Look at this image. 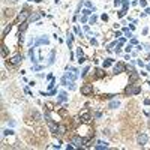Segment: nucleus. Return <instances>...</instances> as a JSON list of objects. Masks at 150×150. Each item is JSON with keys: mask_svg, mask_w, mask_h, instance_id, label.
I'll list each match as a JSON object with an SVG mask.
<instances>
[{"mask_svg": "<svg viewBox=\"0 0 150 150\" xmlns=\"http://www.w3.org/2000/svg\"><path fill=\"white\" fill-rule=\"evenodd\" d=\"M75 33H77V35H81V30H80V27H75Z\"/></svg>", "mask_w": 150, "mask_h": 150, "instance_id": "c03bdc74", "label": "nucleus"}, {"mask_svg": "<svg viewBox=\"0 0 150 150\" xmlns=\"http://www.w3.org/2000/svg\"><path fill=\"white\" fill-rule=\"evenodd\" d=\"M122 3H123V11H128V8H129V2H128V0H123Z\"/></svg>", "mask_w": 150, "mask_h": 150, "instance_id": "393cba45", "label": "nucleus"}, {"mask_svg": "<svg viewBox=\"0 0 150 150\" xmlns=\"http://www.w3.org/2000/svg\"><path fill=\"white\" fill-rule=\"evenodd\" d=\"M95 72H96V78H102V77L105 75V72H104V69H96Z\"/></svg>", "mask_w": 150, "mask_h": 150, "instance_id": "6ab92c4d", "label": "nucleus"}, {"mask_svg": "<svg viewBox=\"0 0 150 150\" xmlns=\"http://www.w3.org/2000/svg\"><path fill=\"white\" fill-rule=\"evenodd\" d=\"M122 3V0H114V6H119Z\"/></svg>", "mask_w": 150, "mask_h": 150, "instance_id": "79ce46f5", "label": "nucleus"}, {"mask_svg": "<svg viewBox=\"0 0 150 150\" xmlns=\"http://www.w3.org/2000/svg\"><path fill=\"white\" fill-rule=\"evenodd\" d=\"M144 14H150V8H147V9H146V12Z\"/></svg>", "mask_w": 150, "mask_h": 150, "instance_id": "09e8293b", "label": "nucleus"}, {"mask_svg": "<svg viewBox=\"0 0 150 150\" xmlns=\"http://www.w3.org/2000/svg\"><path fill=\"white\" fill-rule=\"evenodd\" d=\"M41 44H48V38H39V39H36V42H35V47H38L41 45Z\"/></svg>", "mask_w": 150, "mask_h": 150, "instance_id": "ddd939ff", "label": "nucleus"}, {"mask_svg": "<svg viewBox=\"0 0 150 150\" xmlns=\"http://www.w3.org/2000/svg\"><path fill=\"white\" fill-rule=\"evenodd\" d=\"M140 5L143 6V8H146V5H147V3H146V0H140Z\"/></svg>", "mask_w": 150, "mask_h": 150, "instance_id": "ea45409f", "label": "nucleus"}, {"mask_svg": "<svg viewBox=\"0 0 150 150\" xmlns=\"http://www.w3.org/2000/svg\"><path fill=\"white\" fill-rule=\"evenodd\" d=\"M80 21H81V23H87V18H86V15H84V17H81V18H80Z\"/></svg>", "mask_w": 150, "mask_h": 150, "instance_id": "58836bf2", "label": "nucleus"}, {"mask_svg": "<svg viewBox=\"0 0 150 150\" xmlns=\"http://www.w3.org/2000/svg\"><path fill=\"white\" fill-rule=\"evenodd\" d=\"M72 41H74V36L69 33V35H68V39H66V44H68V47H69V48H71V45H72Z\"/></svg>", "mask_w": 150, "mask_h": 150, "instance_id": "412c9836", "label": "nucleus"}, {"mask_svg": "<svg viewBox=\"0 0 150 150\" xmlns=\"http://www.w3.org/2000/svg\"><path fill=\"white\" fill-rule=\"evenodd\" d=\"M54 86H56V81H54V80H51V83L48 84V89H50V90H53V89H54Z\"/></svg>", "mask_w": 150, "mask_h": 150, "instance_id": "bb28decb", "label": "nucleus"}, {"mask_svg": "<svg viewBox=\"0 0 150 150\" xmlns=\"http://www.w3.org/2000/svg\"><path fill=\"white\" fill-rule=\"evenodd\" d=\"M54 2H56V3H59V2H60V0H54Z\"/></svg>", "mask_w": 150, "mask_h": 150, "instance_id": "3c124183", "label": "nucleus"}, {"mask_svg": "<svg viewBox=\"0 0 150 150\" xmlns=\"http://www.w3.org/2000/svg\"><path fill=\"white\" fill-rule=\"evenodd\" d=\"M144 104H146V105H150V99H146V101H144Z\"/></svg>", "mask_w": 150, "mask_h": 150, "instance_id": "de8ad7c7", "label": "nucleus"}, {"mask_svg": "<svg viewBox=\"0 0 150 150\" xmlns=\"http://www.w3.org/2000/svg\"><path fill=\"white\" fill-rule=\"evenodd\" d=\"M138 78H140V74H138V72H135V71L131 72V77H129V81H131V83H135Z\"/></svg>", "mask_w": 150, "mask_h": 150, "instance_id": "9b49d317", "label": "nucleus"}, {"mask_svg": "<svg viewBox=\"0 0 150 150\" xmlns=\"http://www.w3.org/2000/svg\"><path fill=\"white\" fill-rule=\"evenodd\" d=\"M86 62V57H84V56H80L78 57V63H84Z\"/></svg>", "mask_w": 150, "mask_h": 150, "instance_id": "2f4dec72", "label": "nucleus"}, {"mask_svg": "<svg viewBox=\"0 0 150 150\" xmlns=\"http://www.w3.org/2000/svg\"><path fill=\"white\" fill-rule=\"evenodd\" d=\"M38 20H39V14H32L30 18H29V23H32V21H38Z\"/></svg>", "mask_w": 150, "mask_h": 150, "instance_id": "a211bd4d", "label": "nucleus"}, {"mask_svg": "<svg viewBox=\"0 0 150 150\" xmlns=\"http://www.w3.org/2000/svg\"><path fill=\"white\" fill-rule=\"evenodd\" d=\"M77 54H78V57H80V56H83V51H81V48H78V50H77Z\"/></svg>", "mask_w": 150, "mask_h": 150, "instance_id": "a19ab883", "label": "nucleus"}, {"mask_svg": "<svg viewBox=\"0 0 150 150\" xmlns=\"http://www.w3.org/2000/svg\"><path fill=\"white\" fill-rule=\"evenodd\" d=\"M54 56H56V53L53 51V53H51V57H50V62H48L50 65H53V63H54Z\"/></svg>", "mask_w": 150, "mask_h": 150, "instance_id": "cd10ccee", "label": "nucleus"}, {"mask_svg": "<svg viewBox=\"0 0 150 150\" xmlns=\"http://www.w3.org/2000/svg\"><path fill=\"white\" fill-rule=\"evenodd\" d=\"M131 44H132V45H137L138 42H137V39H134V38H132V39H131Z\"/></svg>", "mask_w": 150, "mask_h": 150, "instance_id": "a18cd8bd", "label": "nucleus"}, {"mask_svg": "<svg viewBox=\"0 0 150 150\" xmlns=\"http://www.w3.org/2000/svg\"><path fill=\"white\" fill-rule=\"evenodd\" d=\"M80 119H81V122H84V123H87V122L90 120V113H89L87 110H86V111H83V113H81V114H80Z\"/></svg>", "mask_w": 150, "mask_h": 150, "instance_id": "6e6552de", "label": "nucleus"}, {"mask_svg": "<svg viewBox=\"0 0 150 150\" xmlns=\"http://www.w3.org/2000/svg\"><path fill=\"white\" fill-rule=\"evenodd\" d=\"M72 144L75 146V147H81V146L84 144V138H81V137H74L72 138V141H71Z\"/></svg>", "mask_w": 150, "mask_h": 150, "instance_id": "0eeeda50", "label": "nucleus"}, {"mask_svg": "<svg viewBox=\"0 0 150 150\" xmlns=\"http://www.w3.org/2000/svg\"><path fill=\"white\" fill-rule=\"evenodd\" d=\"M92 92H93V87L90 86V84H86V86L81 87V93H83V95H86V96L92 95Z\"/></svg>", "mask_w": 150, "mask_h": 150, "instance_id": "423d86ee", "label": "nucleus"}, {"mask_svg": "<svg viewBox=\"0 0 150 150\" xmlns=\"http://www.w3.org/2000/svg\"><path fill=\"white\" fill-rule=\"evenodd\" d=\"M90 44H92V45H95V47H96V45H98V41H96L95 38H92V39H90Z\"/></svg>", "mask_w": 150, "mask_h": 150, "instance_id": "473e14b6", "label": "nucleus"}, {"mask_svg": "<svg viewBox=\"0 0 150 150\" xmlns=\"http://www.w3.org/2000/svg\"><path fill=\"white\" fill-rule=\"evenodd\" d=\"M125 15H126V11H123V9H122V11L119 12V17L122 18V17H125Z\"/></svg>", "mask_w": 150, "mask_h": 150, "instance_id": "c9c22d12", "label": "nucleus"}, {"mask_svg": "<svg viewBox=\"0 0 150 150\" xmlns=\"http://www.w3.org/2000/svg\"><path fill=\"white\" fill-rule=\"evenodd\" d=\"M113 65V59H107V60H104V68H110Z\"/></svg>", "mask_w": 150, "mask_h": 150, "instance_id": "4be33fe9", "label": "nucleus"}, {"mask_svg": "<svg viewBox=\"0 0 150 150\" xmlns=\"http://www.w3.org/2000/svg\"><path fill=\"white\" fill-rule=\"evenodd\" d=\"M146 68H147V71H150V63L147 65V66H146Z\"/></svg>", "mask_w": 150, "mask_h": 150, "instance_id": "8fccbe9b", "label": "nucleus"}, {"mask_svg": "<svg viewBox=\"0 0 150 150\" xmlns=\"http://www.w3.org/2000/svg\"><path fill=\"white\" fill-rule=\"evenodd\" d=\"M140 92H141V89L140 87H134L132 84H129V86L125 89V93H126V95H138Z\"/></svg>", "mask_w": 150, "mask_h": 150, "instance_id": "7ed1b4c3", "label": "nucleus"}, {"mask_svg": "<svg viewBox=\"0 0 150 150\" xmlns=\"http://www.w3.org/2000/svg\"><path fill=\"white\" fill-rule=\"evenodd\" d=\"M6 54H8V47L5 45V44H3V45H2V56H3V57H5Z\"/></svg>", "mask_w": 150, "mask_h": 150, "instance_id": "5701e85b", "label": "nucleus"}, {"mask_svg": "<svg viewBox=\"0 0 150 150\" xmlns=\"http://www.w3.org/2000/svg\"><path fill=\"white\" fill-rule=\"evenodd\" d=\"M68 128L65 126V125H59V131H57V135H63V134H66Z\"/></svg>", "mask_w": 150, "mask_h": 150, "instance_id": "4468645a", "label": "nucleus"}, {"mask_svg": "<svg viewBox=\"0 0 150 150\" xmlns=\"http://www.w3.org/2000/svg\"><path fill=\"white\" fill-rule=\"evenodd\" d=\"M125 50H126V53H131V50H132V44H129V45L125 48Z\"/></svg>", "mask_w": 150, "mask_h": 150, "instance_id": "e433bc0d", "label": "nucleus"}, {"mask_svg": "<svg viewBox=\"0 0 150 150\" xmlns=\"http://www.w3.org/2000/svg\"><path fill=\"white\" fill-rule=\"evenodd\" d=\"M95 149L98 150H102V149H108V143H105V141H98L95 146Z\"/></svg>", "mask_w": 150, "mask_h": 150, "instance_id": "9d476101", "label": "nucleus"}, {"mask_svg": "<svg viewBox=\"0 0 150 150\" xmlns=\"http://www.w3.org/2000/svg\"><path fill=\"white\" fill-rule=\"evenodd\" d=\"M23 60V56L21 54H15L14 57H11L9 59V65H12V66H15V65H18L20 62Z\"/></svg>", "mask_w": 150, "mask_h": 150, "instance_id": "39448f33", "label": "nucleus"}, {"mask_svg": "<svg viewBox=\"0 0 150 150\" xmlns=\"http://www.w3.org/2000/svg\"><path fill=\"white\" fill-rule=\"evenodd\" d=\"M45 107H47V110H48V111H51V110H53V104H50V102L45 104Z\"/></svg>", "mask_w": 150, "mask_h": 150, "instance_id": "f704fd0d", "label": "nucleus"}, {"mask_svg": "<svg viewBox=\"0 0 150 150\" xmlns=\"http://www.w3.org/2000/svg\"><path fill=\"white\" fill-rule=\"evenodd\" d=\"M27 26H29V21H24V23H20V26H18V29H20V33H23L24 30L27 29Z\"/></svg>", "mask_w": 150, "mask_h": 150, "instance_id": "2eb2a0df", "label": "nucleus"}, {"mask_svg": "<svg viewBox=\"0 0 150 150\" xmlns=\"http://www.w3.org/2000/svg\"><path fill=\"white\" fill-rule=\"evenodd\" d=\"M87 72H89V66L83 69V72H81V77H86V75H87Z\"/></svg>", "mask_w": 150, "mask_h": 150, "instance_id": "c756f323", "label": "nucleus"}, {"mask_svg": "<svg viewBox=\"0 0 150 150\" xmlns=\"http://www.w3.org/2000/svg\"><path fill=\"white\" fill-rule=\"evenodd\" d=\"M86 6L89 8V9H92V8H93V5H92V2H86Z\"/></svg>", "mask_w": 150, "mask_h": 150, "instance_id": "4c0bfd02", "label": "nucleus"}, {"mask_svg": "<svg viewBox=\"0 0 150 150\" xmlns=\"http://www.w3.org/2000/svg\"><path fill=\"white\" fill-rule=\"evenodd\" d=\"M137 141H138V144H140V146H144V144H147L149 137L146 135L144 132H141V134H138V137H137Z\"/></svg>", "mask_w": 150, "mask_h": 150, "instance_id": "20e7f679", "label": "nucleus"}, {"mask_svg": "<svg viewBox=\"0 0 150 150\" xmlns=\"http://www.w3.org/2000/svg\"><path fill=\"white\" fill-rule=\"evenodd\" d=\"M119 101H111V102H110V105H108V108H111V110H114V108H117V107H119Z\"/></svg>", "mask_w": 150, "mask_h": 150, "instance_id": "f3484780", "label": "nucleus"}, {"mask_svg": "<svg viewBox=\"0 0 150 150\" xmlns=\"http://www.w3.org/2000/svg\"><path fill=\"white\" fill-rule=\"evenodd\" d=\"M125 71H126V66H125L123 63H117L114 66V72H116V74H122V72H125Z\"/></svg>", "mask_w": 150, "mask_h": 150, "instance_id": "1a4fd4ad", "label": "nucleus"}, {"mask_svg": "<svg viewBox=\"0 0 150 150\" xmlns=\"http://www.w3.org/2000/svg\"><path fill=\"white\" fill-rule=\"evenodd\" d=\"M137 63H138V65H140V66H141V68H143V66H144V63H143V60H137Z\"/></svg>", "mask_w": 150, "mask_h": 150, "instance_id": "49530a36", "label": "nucleus"}, {"mask_svg": "<svg viewBox=\"0 0 150 150\" xmlns=\"http://www.w3.org/2000/svg\"><path fill=\"white\" fill-rule=\"evenodd\" d=\"M96 20H98V18H96L95 15H93V17H90V18H89V23H90V24H95V23H96Z\"/></svg>", "mask_w": 150, "mask_h": 150, "instance_id": "c85d7f7f", "label": "nucleus"}, {"mask_svg": "<svg viewBox=\"0 0 150 150\" xmlns=\"http://www.w3.org/2000/svg\"><path fill=\"white\" fill-rule=\"evenodd\" d=\"M12 134H14L12 129H5V131H3V135H12Z\"/></svg>", "mask_w": 150, "mask_h": 150, "instance_id": "a878e982", "label": "nucleus"}, {"mask_svg": "<svg viewBox=\"0 0 150 150\" xmlns=\"http://www.w3.org/2000/svg\"><path fill=\"white\" fill-rule=\"evenodd\" d=\"M68 99V93L66 92H60L59 93V102H66Z\"/></svg>", "mask_w": 150, "mask_h": 150, "instance_id": "f8f14e48", "label": "nucleus"}, {"mask_svg": "<svg viewBox=\"0 0 150 150\" xmlns=\"http://www.w3.org/2000/svg\"><path fill=\"white\" fill-rule=\"evenodd\" d=\"M11 29H12V24H9V26H6V27H5V30H3V33H2V38H3V39H5V36L11 32Z\"/></svg>", "mask_w": 150, "mask_h": 150, "instance_id": "dca6fc26", "label": "nucleus"}, {"mask_svg": "<svg viewBox=\"0 0 150 150\" xmlns=\"http://www.w3.org/2000/svg\"><path fill=\"white\" fill-rule=\"evenodd\" d=\"M33 119H35L36 122H41V120H42V116H41L38 111H33Z\"/></svg>", "mask_w": 150, "mask_h": 150, "instance_id": "aec40b11", "label": "nucleus"}, {"mask_svg": "<svg viewBox=\"0 0 150 150\" xmlns=\"http://www.w3.org/2000/svg\"><path fill=\"white\" fill-rule=\"evenodd\" d=\"M30 15H32V12L27 9H23L21 12H20V15H18V20H20V23H24V21H27V20L30 18Z\"/></svg>", "mask_w": 150, "mask_h": 150, "instance_id": "f03ea898", "label": "nucleus"}, {"mask_svg": "<svg viewBox=\"0 0 150 150\" xmlns=\"http://www.w3.org/2000/svg\"><path fill=\"white\" fill-rule=\"evenodd\" d=\"M78 77V71L77 69H72V72H66L63 77H62V84L63 86H69L71 83H74Z\"/></svg>", "mask_w": 150, "mask_h": 150, "instance_id": "f257e3e1", "label": "nucleus"}, {"mask_svg": "<svg viewBox=\"0 0 150 150\" xmlns=\"http://www.w3.org/2000/svg\"><path fill=\"white\" fill-rule=\"evenodd\" d=\"M101 18H102L104 21H107V20H108V15H107V14H104V15H102V17H101Z\"/></svg>", "mask_w": 150, "mask_h": 150, "instance_id": "37998d69", "label": "nucleus"}, {"mask_svg": "<svg viewBox=\"0 0 150 150\" xmlns=\"http://www.w3.org/2000/svg\"><path fill=\"white\" fill-rule=\"evenodd\" d=\"M12 15H14V11L12 9H6L5 11V17H12Z\"/></svg>", "mask_w": 150, "mask_h": 150, "instance_id": "b1692460", "label": "nucleus"}, {"mask_svg": "<svg viewBox=\"0 0 150 150\" xmlns=\"http://www.w3.org/2000/svg\"><path fill=\"white\" fill-rule=\"evenodd\" d=\"M11 2H14V3H15V2H17V0H11Z\"/></svg>", "mask_w": 150, "mask_h": 150, "instance_id": "603ef678", "label": "nucleus"}, {"mask_svg": "<svg viewBox=\"0 0 150 150\" xmlns=\"http://www.w3.org/2000/svg\"><path fill=\"white\" fill-rule=\"evenodd\" d=\"M123 44H125V39H123V38H120V39H119V42H117V47H122Z\"/></svg>", "mask_w": 150, "mask_h": 150, "instance_id": "7c9ffc66", "label": "nucleus"}, {"mask_svg": "<svg viewBox=\"0 0 150 150\" xmlns=\"http://www.w3.org/2000/svg\"><path fill=\"white\" fill-rule=\"evenodd\" d=\"M83 14L87 17V15H90V14H92V11H90V9H84V11H83Z\"/></svg>", "mask_w": 150, "mask_h": 150, "instance_id": "72a5a7b5", "label": "nucleus"}]
</instances>
